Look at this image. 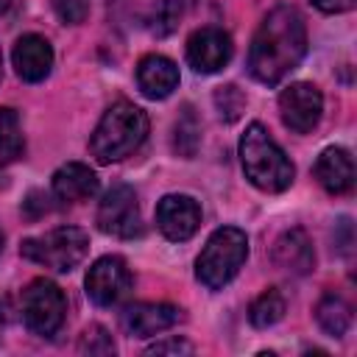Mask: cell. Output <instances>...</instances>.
Returning <instances> with one entry per match:
<instances>
[{
	"mask_svg": "<svg viewBox=\"0 0 357 357\" xmlns=\"http://www.w3.org/2000/svg\"><path fill=\"white\" fill-rule=\"evenodd\" d=\"M307 53V28L293 6L271 8L248 47V73L259 84H279L290 75Z\"/></svg>",
	"mask_w": 357,
	"mask_h": 357,
	"instance_id": "6da1fadb",
	"label": "cell"
},
{
	"mask_svg": "<svg viewBox=\"0 0 357 357\" xmlns=\"http://www.w3.org/2000/svg\"><path fill=\"white\" fill-rule=\"evenodd\" d=\"M240 162L245 178L262 192H282L293 184L296 167L262 123H251L240 137Z\"/></svg>",
	"mask_w": 357,
	"mask_h": 357,
	"instance_id": "7a4b0ae2",
	"label": "cell"
},
{
	"mask_svg": "<svg viewBox=\"0 0 357 357\" xmlns=\"http://www.w3.org/2000/svg\"><path fill=\"white\" fill-rule=\"evenodd\" d=\"M145 134H148L145 112L128 100H117L103 112L100 123L95 126L89 137V151L100 165H109L134 153L142 145Z\"/></svg>",
	"mask_w": 357,
	"mask_h": 357,
	"instance_id": "3957f363",
	"label": "cell"
},
{
	"mask_svg": "<svg viewBox=\"0 0 357 357\" xmlns=\"http://www.w3.org/2000/svg\"><path fill=\"white\" fill-rule=\"evenodd\" d=\"M248 257V237L237 226H220L209 234L206 245L195 259V276L204 287L220 290L229 284Z\"/></svg>",
	"mask_w": 357,
	"mask_h": 357,
	"instance_id": "277c9868",
	"label": "cell"
},
{
	"mask_svg": "<svg viewBox=\"0 0 357 357\" xmlns=\"http://www.w3.org/2000/svg\"><path fill=\"white\" fill-rule=\"evenodd\" d=\"M86 251H89V234L78 226L50 229L47 234L28 237L20 245V254L28 262L42 265V268L56 271V273H70L86 257Z\"/></svg>",
	"mask_w": 357,
	"mask_h": 357,
	"instance_id": "5b68a950",
	"label": "cell"
},
{
	"mask_svg": "<svg viewBox=\"0 0 357 357\" xmlns=\"http://www.w3.org/2000/svg\"><path fill=\"white\" fill-rule=\"evenodd\" d=\"M64 293L47 279H33L22 290V321L39 337H53L64 324Z\"/></svg>",
	"mask_w": 357,
	"mask_h": 357,
	"instance_id": "8992f818",
	"label": "cell"
},
{
	"mask_svg": "<svg viewBox=\"0 0 357 357\" xmlns=\"http://www.w3.org/2000/svg\"><path fill=\"white\" fill-rule=\"evenodd\" d=\"M98 229L112 237H120V240H131V237L142 234L137 192L128 184H114L106 190V195L100 198V206H98Z\"/></svg>",
	"mask_w": 357,
	"mask_h": 357,
	"instance_id": "52a82bcc",
	"label": "cell"
},
{
	"mask_svg": "<svg viewBox=\"0 0 357 357\" xmlns=\"http://www.w3.org/2000/svg\"><path fill=\"white\" fill-rule=\"evenodd\" d=\"M86 296L98 307H114L120 304L131 290V271L120 257H100L92 262L84 279Z\"/></svg>",
	"mask_w": 357,
	"mask_h": 357,
	"instance_id": "ba28073f",
	"label": "cell"
},
{
	"mask_svg": "<svg viewBox=\"0 0 357 357\" xmlns=\"http://www.w3.org/2000/svg\"><path fill=\"white\" fill-rule=\"evenodd\" d=\"M321 112H324V95L318 92V86L307 81H296L279 95L282 123L296 134H310L318 126Z\"/></svg>",
	"mask_w": 357,
	"mask_h": 357,
	"instance_id": "9c48e42d",
	"label": "cell"
},
{
	"mask_svg": "<svg viewBox=\"0 0 357 357\" xmlns=\"http://www.w3.org/2000/svg\"><path fill=\"white\" fill-rule=\"evenodd\" d=\"M231 36L220 28H198L190 39H187V61L195 73L212 75L218 70H223L231 59Z\"/></svg>",
	"mask_w": 357,
	"mask_h": 357,
	"instance_id": "30bf717a",
	"label": "cell"
},
{
	"mask_svg": "<svg viewBox=\"0 0 357 357\" xmlns=\"http://www.w3.org/2000/svg\"><path fill=\"white\" fill-rule=\"evenodd\" d=\"M156 226L167 240L184 243L201 226V206L190 195H165L156 204Z\"/></svg>",
	"mask_w": 357,
	"mask_h": 357,
	"instance_id": "8fae6325",
	"label": "cell"
},
{
	"mask_svg": "<svg viewBox=\"0 0 357 357\" xmlns=\"http://www.w3.org/2000/svg\"><path fill=\"white\" fill-rule=\"evenodd\" d=\"M181 321V310L173 304H151V301H139L123 310L120 324L126 329V335L131 337H151L159 335L170 326H176Z\"/></svg>",
	"mask_w": 357,
	"mask_h": 357,
	"instance_id": "7c38bea8",
	"label": "cell"
},
{
	"mask_svg": "<svg viewBox=\"0 0 357 357\" xmlns=\"http://www.w3.org/2000/svg\"><path fill=\"white\" fill-rule=\"evenodd\" d=\"M11 61H14V70L22 81L28 84H39L50 75V67H53V47L45 36L39 33H25L17 39L14 50H11Z\"/></svg>",
	"mask_w": 357,
	"mask_h": 357,
	"instance_id": "4fadbf2b",
	"label": "cell"
},
{
	"mask_svg": "<svg viewBox=\"0 0 357 357\" xmlns=\"http://www.w3.org/2000/svg\"><path fill=\"white\" fill-rule=\"evenodd\" d=\"M137 86L145 98L162 100L178 86V67L167 56H142L137 64Z\"/></svg>",
	"mask_w": 357,
	"mask_h": 357,
	"instance_id": "5bb4252c",
	"label": "cell"
},
{
	"mask_svg": "<svg viewBox=\"0 0 357 357\" xmlns=\"http://www.w3.org/2000/svg\"><path fill=\"white\" fill-rule=\"evenodd\" d=\"M50 187L61 204H81L98 192V176L84 162H67L53 173Z\"/></svg>",
	"mask_w": 357,
	"mask_h": 357,
	"instance_id": "9a60e30c",
	"label": "cell"
},
{
	"mask_svg": "<svg viewBox=\"0 0 357 357\" xmlns=\"http://www.w3.org/2000/svg\"><path fill=\"white\" fill-rule=\"evenodd\" d=\"M318 184L332 192V195H340V192H349L351 184H354V162L349 156V151L343 148H326L321 151V156L315 159V167H312Z\"/></svg>",
	"mask_w": 357,
	"mask_h": 357,
	"instance_id": "2e32d148",
	"label": "cell"
},
{
	"mask_svg": "<svg viewBox=\"0 0 357 357\" xmlns=\"http://www.w3.org/2000/svg\"><path fill=\"white\" fill-rule=\"evenodd\" d=\"M273 262L287 271V273H296V276H304L312 271L315 265V251H312V243L307 237L304 229H290L284 231L276 245H273Z\"/></svg>",
	"mask_w": 357,
	"mask_h": 357,
	"instance_id": "e0dca14e",
	"label": "cell"
},
{
	"mask_svg": "<svg viewBox=\"0 0 357 357\" xmlns=\"http://www.w3.org/2000/svg\"><path fill=\"white\" fill-rule=\"evenodd\" d=\"M315 318L321 324V329L332 337H343L351 326V307L343 296L337 293H324L321 301L315 304Z\"/></svg>",
	"mask_w": 357,
	"mask_h": 357,
	"instance_id": "ac0fdd59",
	"label": "cell"
},
{
	"mask_svg": "<svg viewBox=\"0 0 357 357\" xmlns=\"http://www.w3.org/2000/svg\"><path fill=\"white\" fill-rule=\"evenodd\" d=\"M284 307H287V301H284L282 290H279V287H268V290H262V293L251 301V307H248V321H251L257 329H268V326H273L276 321H282Z\"/></svg>",
	"mask_w": 357,
	"mask_h": 357,
	"instance_id": "d6986e66",
	"label": "cell"
},
{
	"mask_svg": "<svg viewBox=\"0 0 357 357\" xmlns=\"http://www.w3.org/2000/svg\"><path fill=\"white\" fill-rule=\"evenodd\" d=\"M184 14V6L181 0H156L145 17L148 22V31L153 36H170L176 28H178V20Z\"/></svg>",
	"mask_w": 357,
	"mask_h": 357,
	"instance_id": "ffe728a7",
	"label": "cell"
},
{
	"mask_svg": "<svg viewBox=\"0 0 357 357\" xmlns=\"http://www.w3.org/2000/svg\"><path fill=\"white\" fill-rule=\"evenodd\" d=\"M20 153H22V134H20L17 112L0 106V167L14 162Z\"/></svg>",
	"mask_w": 357,
	"mask_h": 357,
	"instance_id": "44dd1931",
	"label": "cell"
},
{
	"mask_svg": "<svg viewBox=\"0 0 357 357\" xmlns=\"http://www.w3.org/2000/svg\"><path fill=\"white\" fill-rule=\"evenodd\" d=\"M198 134H201V126H198V120H195L192 109L187 106V109H184V114L176 120V137H173L176 151H178L181 156H192V153H195V148H198V139H201Z\"/></svg>",
	"mask_w": 357,
	"mask_h": 357,
	"instance_id": "7402d4cb",
	"label": "cell"
},
{
	"mask_svg": "<svg viewBox=\"0 0 357 357\" xmlns=\"http://www.w3.org/2000/svg\"><path fill=\"white\" fill-rule=\"evenodd\" d=\"M215 106H218L220 117H223L226 123H231V120H237L240 112L245 109V98H243V92H240L234 84H226V86H218V92H215Z\"/></svg>",
	"mask_w": 357,
	"mask_h": 357,
	"instance_id": "603a6c76",
	"label": "cell"
},
{
	"mask_svg": "<svg viewBox=\"0 0 357 357\" xmlns=\"http://www.w3.org/2000/svg\"><path fill=\"white\" fill-rule=\"evenodd\" d=\"M78 351L81 354H114V340L100 324H92V326L84 329Z\"/></svg>",
	"mask_w": 357,
	"mask_h": 357,
	"instance_id": "cb8c5ba5",
	"label": "cell"
},
{
	"mask_svg": "<svg viewBox=\"0 0 357 357\" xmlns=\"http://www.w3.org/2000/svg\"><path fill=\"white\" fill-rule=\"evenodd\" d=\"M53 8L67 25H81L89 17V0H53Z\"/></svg>",
	"mask_w": 357,
	"mask_h": 357,
	"instance_id": "d4e9b609",
	"label": "cell"
},
{
	"mask_svg": "<svg viewBox=\"0 0 357 357\" xmlns=\"http://www.w3.org/2000/svg\"><path fill=\"white\" fill-rule=\"evenodd\" d=\"M190 351H192V346H190L187 340H181V337L159 340V343H153V346L148 349V354H190Z\"/></svg>",
	"mask_w": 357,
	"mask_h": 357,
	"instance_id": "484cf974",
	"label": "cell"
},
{
	"mask_svg": "<svg viewBox=\"0 0 357 357\" xmlns=\"http://www.w3.org/2000/svg\"><path fill=\"white\" fill-rule=\"evenodd\" d=\"M310 3L324 14H343V11H351L357 0H310Z\"/></svg>",
	"mask_w": 357,
	"mask_h": 357,
	"instance_id": "4316f807",
	"label": "cell"
},
{
	"mask_svg": "<svg viewBox=\"0 0 357 357\" xmlns=\"http://www.w3.org/2000/svg\"><path fill=\"white\" fill-rule=\"evenodd\" d=\"M8 6H11V0H0V14H3V11L8 8Z\"/></svg>",
	"mask_w": 357,
	"mask_h": 357,
	"instance_id": "83f0119b",
	"label": "cell"
},
{
	"mask_svg": "<svg viewBox=\"0 0 357 357\" xmlns=\"http://www.w3.org/2000/svg\"><path fill=\"white\" fill-rule=\"evenodd\" d=\"M3 321H6V315H3V298H0V326H3Z\"/></svg>",
	"mask_w": 357,
	"mask_h": 357,
	"instance_id": "f1b7e54d",
	"label": "cell"
},
{
	"mask_svg": "<svg viewBox=\"0 0 357 357\" xmlns=\"http://www.w3.org/2000/svg\"><path fill=\"white\" fill-rule=\"evenodd\" d=\"M0 248H3V237H0Z\"/></svg>",
	"mask_w": 357,
	"mask_h": 357,
	"instance_id": "f546056e",
	"label": "cell"
}]
</instances>
